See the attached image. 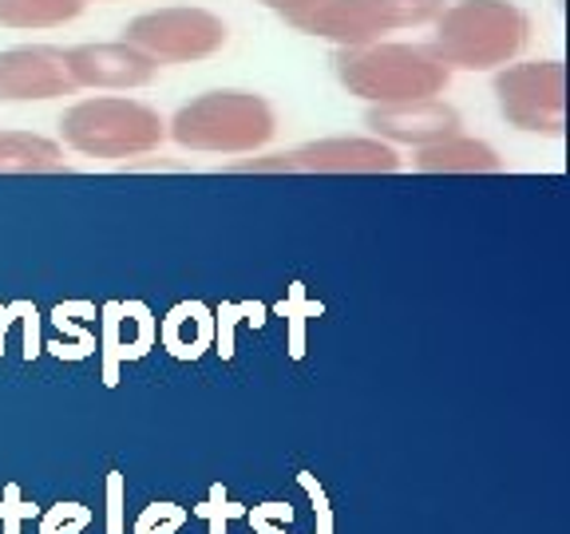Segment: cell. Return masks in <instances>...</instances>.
I'll use <instances>...</instances> for the list:
<instances>
[{
  "label": "cell",
  "mask_w": 570,
  "mask_h": 534,
  "mask_svg": "<svg viewBox=\"0 0 570 534\" xmlns=\"http://www.w3.org/2000/svg\"><path fill=\"white\" fill-rule=\"evenodd\" d=\"M83 4H91V0H83ZM96 4H119V0H96Z\"/></svg>",
  "instance_id": "22"
},
{
  "label": "cell",
  "mask_w": 570,
  "mask_h": 534,
  "mask_svg": "<svg viewBox=\"0 0 570 534\" xmlns=\"http://www.w3.org/2000/svg\"><path fill=\"white\" fill-rule=\"evenodd\" d=\"M88 523H91V507H83V503H56L40 518V534H80Z\"/></svg>",
  "instance_id": "17"
},
{
  "label": "cell",
  "mask_w": 570,
  "mask_h": 534,
  "mask_svg": "<svg viewBox=\"0 0 570 534\" xmlns=\"http://www.w3.org/2000/svg\"><path fill=\"white\" fill-rule=\"evenodd\" d=\"M412 167L420 175H495L503 170V159L491 142L472 139V135H448L440 142H428L412 155Z\"/></svg>",
  "instance_id": "12"
},
{
  "label": "cell",
  "mask_w": 570,
  "mask_h": 534,
  "mask_svg": "<svg viewBox=\"0 0 570 534\" xmlns=\"http://www.w3.org/2000/svg\"><path fill=\"white\" fill-rule=\"evenodd\" d=\"M491 96L503 123L523 135L559 139L567 127V68L562 60H515L495 71Z\"/></svg>",
  "instance_id": "7"
},
{
  "label": "cell",
  "mask_w": 570,
  "mask_h": 534,
  "mask_svg": "<svg viewBox=\"0 0 570 534\" xmlns=\"http://www.w3.org/2000/svg\"><path fill=\"white\" fill-rule=\"evenodd\" d=\"M71 83L88 91H139L151 88L159 63H151L127 40H96V44L63 48Z\"/></svg>",
  "instance_id": "10"
},
{
  "label": "cell",
  "mask_w": 570,
  "mask_h": 534,
  "mask_svg": "<svg viewBox=\"0 0 570 534\" xmlns=\"http://www.w3.org/2000/svg\"><path fill=\"white\" fill-rule=\"evenodd\" d=\"M277 135V111L246 88H214L187 99L167 123V139L195 155H258Z\"/></svg>",
  "instance_id": "3"
},
{
  "label": "cell",
  "mask_w": 570,
  "mask_h": 534,
  "mask_svg": "<svg viewBox=\"0 0 570 534\" xmlns=\"http://www.w3.org/2000/svg\"><path fill=\"white\" fill-rule=\"evenodd\" d=\"M60 147L83 159H142L167 142V119L131 96H88L63 107Z\"/></svg>",
  "instance_id": "5"
},
{
  "label": "cell",
  "mask_w": 570,
  "mask_h": 534,
  "mask_svg": "<svg viewBox=\"0 0 570 534\" xmlns=\"http://www.w3.org/2000/svg\"><path fill=\"white\" fill-rule=\"evenodd\" d=\"M187 515L190 511L178 507V503H151L135 518V534H175L178 526L187 523Z\"/></svg>",
  "instance_id": "15"
},
{
  "label": "cell",
  "mask_w": 570,
  "mask_h": 534,
  "mask_svg": "<svg viewBox=\"0 0 570 534\" xmlns=\"http://www.w3.org/2000/svg\"><path fill=\"white\" fill-rule=\"evenodd\" d=\"M333 76L348 96L368 107L444 96L448 83H452V71L424 44H404V40L337 48L333 52Z\"/></svg>",
  "instance_id": "4"
},
{
  "label": "cell",
  "mask_w": 570,
  "mask_h": 534,
  "mask_svg": "<svg viewBox=\"0 0 570 534\" xmlns=\"http://www.w3.org/2000/svg\"><path fill=\"white\" fill-rule=\"evenodd\" d=\"M119 40L139 48L159 68H175V63H203L223 52L230 44V24L203 4H167L131 17Z\"/></svg>",
  "instance_id": "6"
},
{
  "label": "cell",
  "mask_w": 570,
  "mask_h": 534,
  "mask_svg": "<svg viewBox=\"0 0 570 534\" xmlns=\"http://www.w3.org/2000/svg\"><path fill=\"white\" fill-rule=\"evenodd\" d=\"M107 534H127L124 531V475H107Z\"/></svg>",
  "instance_id": "21"
},
{
  "label": "cell",
  "mask_w": 570,
  "mask_h": 534,
  "mask_svg": "<svg viewBox=\"0 0 570 534\" xmlns=\"http://www.w3.org/2000/svg\"><path fill=\"white\" fill-rule=\"evenodd\" d=\"M246 518L249 526H254V534H285L282 526H277V518H294V507L289 503H262V507H246Z\"/></svg>",
  "instance_id": "20"
},
{
  "label": "cell",
  "mask_w": 570,
  "mask_h": 534,
  "mask_svg": "<svg viewBox=\"0 0 570 534\" xmlns=\"http://www.w3.org/2000/svg\"><path fill=\"white\" fill-rule=\"evenodd\" d=\"M36 515H40V507H36V503H24L17 483H9V487H4V498H0V531L20 534V523H24V518H36Z\"/></svg>",
  "instance_id": "18"
},
{
  "label": "cell",
  "mask_w": 570,
  "mask_h": 534,
  "mask_svg": "<svg viewBox=\"0 0 570 534\" xmlns=\"http://www.w3.org/2000/svg\"><path fill=\"white\" fill-rule=\"evenodd\" d=\"M428 28L424 48L448 71H499L531 44V17L515 0H452Z\"/></svg>",
  "instance_id": "1"
},
{
  "label": "cell",
  "mask_w": 570,
  "mask_h": 534,
  "mask_svg": "<svg viewBox=\"0 0 570 534\" xmlns=\"http://www.w3.org/2000/svg\"><path fill=\"white\" fill-rule=\"evenodd\" d=\"M76 91L63 48L17 44L0 52V103H48Z\"/></svg>",
  "instance_id": "9"
},
{
  "label": "cell",
  "mask_w": 570,
  "mask_h": 534,
  "mask_svg": "<svg viewBox=\"0 0 570 534\" xmlns=\"http://www.w3.org/2000/svg\"><path fill=\"white\" fill-rule=\"evenodd\" d=\"M365 127L373 139L389 142V147H428L448 135L463 131V119L444 96L432 99H409V103H376L365 111Z\"/></svg>",
  "instance_id": "11"
},
{
  "label": "cell",
  "mask_w": 570,
  "mask_h": 534,
  "mask_svg": "<svg viewBox=\"0 0 570 534\" xmlns=\"http://www.w3.org/2000/svg\"><path fill=\"white\" fill-rule=\"evenodd\" d=\"M285 28L333 48H361L392 40V32L428 28L444 12V0H258Z\"/></svg>",
  "instance_id": "2"
},
{
  "label": "cell",
  "mask_w": 570,
  "mask_h": 534,
  "mask_svg": "<svg viewBox=\"0 0 570 534\" xmlns=\"http://www.w3.org/2000/svg\"><path fill=\"white\" fill-rule=\"evenodd\" d=\"M68 170L63 147L36 131H0V175H56Z\"/></svg>",
  "instance_id": "13"
},
{
  "label": "cell",
  "mask_w": 570,
  "mask_h": 534,
  "mask_svg": "<svg viewBox=\"0 0 570 534\" xmlns=\"http://www.w3.org/2000/svg\"><path fill=\"white\" fill-rule=\"evenodd\" d=\"M195 515L210 523V534H226V523H230V518H246V507H242V503H230L223 483H214L210 498H206L203 507H195Z\"/></svg>",
  "instance_id": "16"
},
{
  "label": "cell",
  "mask_w": 570,
  "mask_h": 534,
  "mask_svg": "<svg viewBox=\"0 0 570 534\" xmlns=\"http://www.w3.org/2000/svg\"><path fill=\"white\" fill-rule=\"evenodd\" d=\"M297 483H302L305 495H309V503H313V515H317V534H333V531H337V523H333L330 495H325V487L317 483V475L302 472V475H297Z\"/></svg>",
  "instance_id": "19"
},
{
  "label": "cell",
  "mask_w": 570,
  "mask_h": 534,
  "mask_svg": "<svg viewBox=\"0 0 570 534\" xmlns=\"http://www.w3.org/2000/svg\"><path fill=\"white\" fill-rule=\"evenodd\" d=\"M83 0H0V28L9 32H48L83 17Z\"/></svg>",
  "instance_id": "14"
},
{
  "label": "cell",
  "mask_w": 570,
  "mask_h": 534,
  "mask_svg": "<svg viewBox=\"0 0 570 534\" xmlns=\"http://www.w3.org/2000/svg\"><path fill=\"white\" fill-rule=\"evenodd\" d=\"M234 170H254V175H396L401 155L373 135H330V139L302 142L294 151L246 159Z\"/></svg>",
  "instance_id": "8"
}]
</instances>
